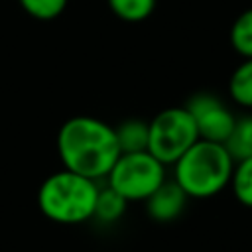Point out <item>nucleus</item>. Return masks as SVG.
<instances>
[{
    "label": "nucleus",
    "mask_w": 252,
    "mask_h": 252,
    "mask_svg": "<svg viewBox=\"0 0 252 252\" xmlns=\"http://www.w3.org/2000/svg\"><path fill=\"white\" fill-rule=\"evenodd\" d=\"M55 148L65 169L94 181L104 179L120 156L114 126L87 114L71 116L59 126Z\"/></svg>",
    "instance_id": "obj_1"
},
{
    "label": "nucleus",
    "mask_w": 252,
    "mask_h": 252,
    "mask_svg": "<svg viewBox=\"0 0 252 252\" xmlns=\"http://www.w3.org/2000/svg\"><path fill=\"white\" fill-rule=\"evenodd\" d=\"M171 167V179L189 199H211L228 187L234 159L224 144L199 138Z\"/></svg>",
    "instance_id": "obj_2"
},
{
    "label": "nucleus",
    "mask_w": 252,
    "mask_h": 252,
    "mask_svg": "<svg viewBox=\"0 0 252 252\" xmlns=\"http://www.w3.org/2000/svg\"><path fill=\"white\" fill-rule=\"evenodd\" d=\"M98 187V181L63 167L41 181L37 189V207L51 222L83 224L93 220Z\"/></svg>",
    "instance_id": "obj_3"
},
{
    "label": "nucleus",
    "mask_w": 252,
    "mask_h": 252,
    "mask_svg": "<svg viewBox=\"0 0 252 252\" xmlns=\"http://www.w3.org/2000/svg\"><path fill=\"white\" fill-rule=\"evenodd\" d=\"M165 179V165L144 150L120 154L104 177V185L114 189L128 203H144Z\"/></svg>",
    "instance_id": "obj_4"
},
{
    "label": "nucleus",
    "mask_w": 252,
    "mask_h": 252,
    "mask_svg": "<svg viewBox=\"0 0 252 252\" xmlns=\"http://www.w3.org/2000/svg\"><path fill=\"white\" fill-rule=\"evenodd\" d=\"M148 152L165 167L173 165L197 140L195 120L185 106H169L159 110L150 122Z\"/></svg>",
    "instance_id": "obj_5"
},
{
    "label": "nucleus",
    "mask_w": 252,
    "mask_h": 252,
    "mask_svg": "<svg viewBox=\"0 0 252 252\" xmlns=\"http://www.w3.org/2000/svg\"><path fill=\"white\" fill-rule=\"evenodd\" d=\"M185 108L191 114V118L195 120L201 140L219 142V144L226 142L228 134L232 132L236 116L228 110V106L217 94L207 93V91L195 93L187 100Z\"/></svg>",
    "instance_id": "obj_6"
},
{
    "label": "nucleus",
    "mask_w": 252,
    "mask_h": 252,
    "mask_svg": "<svg viewBox=\"0 0 252 252\" xmlns=\"http://www.w3.org/2000/svg\"><path fill=\"white\" fill-rule=\"evenodd\" d=\"M189 197L185 195V191L173 181V179H165L146 201V213L152 220L156 222H173L177 220L185 207H187Z\"/></svg>",
    "instance_id": "obj_7"
},
{
    "label": "nucleus",
    "mask_w": 252,
    "mask_h": 252,
    "mask_svg": "<svg viewBox=\"0 0 252 252\" xmlns=\"http://www.w3.org/2000/svg\"><path fill=\"white\" fill-rule=\"evenodd\" d=\"M116 140L120 146V154L128 152H144L148 150V138H150V126L142 118H126L120 124L114 126Z\"/></svg>",
    "instance_id": "obj_8"
},
{
    "label": "nucleus",
    "mask_w": 252,
    "mask_h": 252,
    "mask_svg": "<svg viewBox=\"0 0 252 252\" xmlns=\"http://www.w3.org/2000/svg\"><path fill=\"white\" fill-rule=\"evenodd\" d=\"M128 209V201L118 195L114 189H110L108 185L98 187V195L94 201V211H93V219L100 224H114L118 222L124 213Z\"/></svg>",
    "instance_id": "obj_9"
},
{
    "label": "nucleus",
    "mask_w": 252,
    "mask_h": 252,
    "mask_svg": "<svg viewBox=\"0 0 252 252\" xmlns=\"http://www.w3.org/2000/svg\"><path fill=\"white\" fill-rule=\"evenodd\" d=\"M224 148L234 161L252 156V114H244L234 120L232 132L228 134Z\"/></svg>",
    "instance_id": "obj_10"
},
{
    "label": "nucleus",
    "mask_w": 252,
    "mask_h": 252,
    "mask_svg": "<svg viewBox=\"0 0 252 252\" xmlns=\"http://www.w3.org/2000/svg\"><path fill=\"white\" fill-rule=\"evenodd\" d=\"M228 94L238 106L252 108V59H242L232 71L228 79Z\"/></svg>",
    "instance_id": "obj_11"
},
{
    "label": "nucleus",
    "mask_w": 252,
    "mask_h": 252,
    "mask_svg": "<svg viewBox=\"0 0 252 252\" xmlns=\"http://www.w3.org/2000/svg\"><path fill=\"white\" fill-rule=\"evenodd\" d=\"M228 187L242 207L252 209V156L234 161Z\"/></svg>",
    "instance_id": "obj_12"
},
{
    "label": "nucleus",
    "mask_w": 252,
    "mask_h": 252,
    "mask_svg": "<svg viewBox=\"0 0 252 252\" xmlns=\"http://www.w3.org/2000/svg\"><path fill=\"white\" fill-rule=\"evenodd\" d=\"M228 39L242 59H252V8L240 12L230 26Z\"/></svg>",
    "instance_id": "obj_13"
},
{
    "label": "nucleus",
    "mask_w": 252,
    "mask_h": 252,
    "mask_svg": "<svg viewBox=\"0 0 252 252\" xmlns=\"http://www.w3.org/2000/svg\"><path fill=\"white\" fill-rule=\"evenodd\" d=\"M106 2L110 12L118 20L128 24H138L148 20L154 14L158 4V0H106Z\"/></svg>",
    "instance_id": "obj_14"
},
{
    "label": "nucleus",
    "mask_w": 252,
    "mask_h": 252,
    "mask_svg": "<svg viewBox=\"0 0 252 252\" xmlns=\"http://www.w3.org/2000/svg\"><path fill=\"white\" fill-rule=\"evenodd\" d=\"M69 0H18L20 8L39 22H49L61 16L67 8Z\"/></svg>",
    "instance_id": "obj_15"
}]
</instances>
